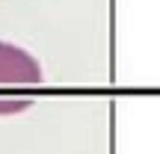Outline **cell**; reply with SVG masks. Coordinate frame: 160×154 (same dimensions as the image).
<instances>
[{
	"label": "cell",
	"instance_id": "1",
	"mask_svg": "<svg viewBox=\"0 0 160 154\" xmlns=\"http://www.w3.org/2000/svg\"><path fill=\"white\" fill-rule=\"evenodd\" d=\"M42 83V65L30 51L0 42V86H36Z\"/></svg>",
	"mask_w": 160,
	"mask_h": 154
},
{
	"label": "cell",
	"instance_id": "2",
	"mask_svg": "<svg viewBox=\"0 0 160 154\" xmlns=\"http://www.w3.org/2000/svg\"><path fill=\"white\" fill-rule=\"evenodd\" d=\"M33 104V98H0V113H21Z\"/></svg>",
	"mask_w": 160,
	"mask_h": 154
}]
</instances>
